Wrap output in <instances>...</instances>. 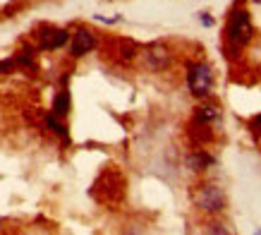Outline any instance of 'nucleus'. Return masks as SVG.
Masks as SVG:
<instances>
[{
	"label": "nucleus",
	"mask_w": 261,
	"mask_h": 235,
	"mask_svg": "<svg viewBox=\"0 0 261 235\" xmlns=\"http://www.w3.org/2000/svg\"><path fill=\"white\" fill-rule=\"evenodd\" d=\"M225 34H228V41L235 48H245L254 36V24L252 17L245 8L232 10V15L228 19V27H225Z\"/></svg>",
	"instance_id": "f257e3e1"
},
{
	"label": "nucleus",
	"mask_w": 261,
	"mask_h": 235,
	"mask_svg": "<svg viewBox=\"0 0 261 235\" xmlns=\"http://www.w3.org/2000/svg\"><path fill=\"white\" fill-rule=\"evenodd\" d=\"M187 86H190L192 96L206 99L214 89V70L208 63H190L187 65Z\"/></svg>",
	"instance_id": "f03ea898"
},
{
	"label": "nucleus",
	"mask_w": 261,
	"mask_h": 235,
	"mask_svg": "<svg viewBox=\"0 0 261 235\" xmlns=\"http://www.w3.org/2000/svg\"><path fill=\"white\" fill-rule=\"evenodd\" d=\"M194 204L206 214H218L225 209V195L214 182H206L194 192Z\"/></svg>",
	"instance_id": "7ed1b4c3"
},
{
	"label": "nucleus",
	"mask_w": 261,
	"mask_h": 235,
	"mask_svg": "<svg viewBox=\"0 0 261 235\" xmlns=\"http://www.w3.org/2000/svg\"><path fill=\"white\" fill-rule=\"evenodd\" d=\"M96 34L87 27H80L77 32L70 36V55L72 58H84L87 53H91L96 48Z\"/></svg>",
	"instance_id": "20e7f679"
},
{
	"label": "nucleus",
	"mask_w": 261,
	"mask_h": 235,
	"mask_svg": "<svg viewBox=\"0 0 261 235\" xmlns=\"http://www.w3.org/2000/svg\"><path fill=\"white\" fill-rule=\"evenodd\" d=\"M70 41V32L67 29H43L39 34V48L41 51H58Z\"/></svg>",
	"instance_id": "39448f33"
},
{
	"label": "nucleus",
	"mask_w": 261,
	"mask_h": 235,
	"mask_svg": "<svg viewBox=\"0 0 261 235\" xmlns=\"http://www.w3.org/2000/svg\"><path fill=\"white\" fill-rule=\"evenodd\" d=\"M144 58H146V65H149L151 70H166L168 65H170V53H168L166 46H161V43H153V46L146 48V53H144Z\"/></svg>",
	"instance_id": "423d86ee"
},
{
	"label": "nucleus",
	"mask_w": 261,
	"mask_h": 235,
	"mask_svg": "<svg viewBox=\"0 0 261 235\" xmlns=\"http://www.w3.org/2000/svg\"><path fill=\"white\" fill-rule=\"evenodd\" d=\"M194 120L201 123V125H208V123H218L221 120V110L211 106V103H204V106H199L197 113H194Z\"/></svg>",
	"instance_id": "0eeeda50"
},
{
	"label": "nucleus",
	"mask_w": 261,
	"mask_h": 235,
	"mask_svg": "<svg viewBox=\"0 0 261 235\" xmlns=\"http://www.w3.org/2000/svg\"><path fill=\"white\" fill-rule=\"evenodd\" d=\"M187 166H190L192 171H206V168H211V166H216V156H211V154H206V151H197V154H192L190 158H187Z\"/></svg>",
	"instance_id": "6e6552de"
},
{
	"label": "nucleus",
	"mask_w": 261,
	"mask_h": 235,
	"mask_svg": "<svg viewBox=\"0 0 261 235\" xmlns=\"http://www.w3.org/2000/svg\"><path fill=\"white\" fill-rule=\"evenodd\" d=\"M53 115L58 118H67V113H70V91L67 89H63V91H58L56 99H53Z\"/></svg>",
	"instance_id": "1a4fd4ad"
},
{
	"label": "nucleus",
	"mask_w": 261,
	"mask_h": 235,
	"mask_svg": "<svg viewBox=\"0 0 261 235\" xmlns=\"http://www.w3.org/2000/svg\"><path fill=\"white\" fill-rule=\"evenodd\" d=\"M60 120H63V118H58V115H53V113H48V115H46V125L50 127V130H53V134H58V137H60L63 142H70L67 127H65Z\"/></svg>",
	"instance_id": "9d476101"
},
{
	"label": "nucleus",
	"mask_w": 261,
	"mask_h": 235,
	"mask_svg": "<svg viewBox=\"0 0 261 235\" xmlns=\"http://www.w3.org/2000/svg\"><path fill=\"white\" fill-rule=\"evenodd\" d=\"M249 127H252V132H261V115L252 118V123H249Z\"/></svg>",
	"instance_id": "9b49d317"
},
{
	"label": "nucleus",
	"mask_w": 261,
	"mask_h": 235,
	"mask_svg": "<svg viewBox=\"0 0 261 235\" xmlns=\"http://www.w3.org/2000/svg\"><path fill=\"white\" fill-rule=\"evenodd\" d=\"M201 22H204V27H211L214 19H211V17H206V15H201Z\"/></svg>",
	"instance_id": "f8f14e48"
},
{
	"label": "nucleus",
	"mask_w": 261,
	"mask_h": 235,
	"mask_svg": "<svg viewBox=\"0 0 261 235\" xmlns=\"http://www.w3.org/2000/svg\"><path fill=\"white\" fill-rule=\"evenodd\" d=\"M252 3H256V5H261V0H252Z\"/></svg>",
	"instance_id": "ddd939ff"
}]
</instances>
